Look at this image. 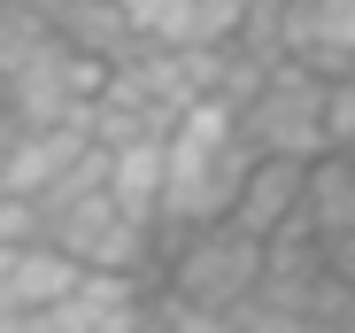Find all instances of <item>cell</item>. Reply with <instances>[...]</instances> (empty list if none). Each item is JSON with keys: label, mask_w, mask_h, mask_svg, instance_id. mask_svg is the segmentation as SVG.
I'll use <instances>...</instances> for the list:
<instances>
[{"label": "cell", "mask_w": 355, "mask_h": 333, "mask_svg": "<svg viewBox=\"0 0 355 333\" xmlns=\"http://www.w3.org/2000/svg\"><path fill=\"white\" fill-rule=\"evenodd\" d=\"M248 140H240V117L224 101H193L186 117L162 132V217H155V241H178V233H201V225H224L232 217V194L248 179Z\"/></svg>", "instance_id": "1"}, {"label": "cell", "mask_w": 355, "mask_h": 333, "mask_svg": "<svg viewBox=\"0 0 355 333\" xmlns=\"http://www.w3.org/2000/svg\"><path fill=\"white\" fill-rule=\"evenodd\" d=\"M240 117V140L248 155H278V163H317L324 155V78L293 70V63H270L263 86L232 108Z\"/></svg>", "instance_id": "2"}, {"label": "cell", "mask_w": 355, "mask_h": 333, "mask_svg": "<svg viewBox=\"0 0 355 333\" xmlns=\"http://www.w3.org/2000/svg\"><path fill=\"white\" fill-rule=\"evenodd\" d=\"M278 63L309 78H355V0H286L278 8Z\"/></svg>", "instance_id": "3"}, {"label": "cell", "mask_w": 355, "mask_h": 333, "mask_svg": "<svg viewBox=\"0 0 355 333\" xmlns=\"http://www.w3.org/2000/svg\"><path fill=\"white\" fill-rule=\"evenodd\" d=\"M302 171L309 163H278V155H255L248 163V179H240V194H232V217L224 225H240L248 241H278V233H293V217H302Z\"/></svg>", "instance_id": "4"}, {"label": "cell", "mask_w": 355, "mask_h": 333, "mask_svg": "<svg viewBox=\"0 0 355 333\" xmlns=\"http://www.w3.org/2000/svg\"><path fill=\"white\" fill-rule=\"evenodd\" d=\"M101 194L116 202V217H132V225L155 233V217H162V132L101 147Z\"/></svg>", "instance_id": "5"}, {"label": "cell", "mask_w": 355, "mask_h": 333, "mask_svg": "<svg viewBox=\"0 0 355 333\" xmlns=\"http://www.w3.org/2000/svg\"><path fill=\"white\" fill-rule=\"evenodd\" d=\"M85 279V271L62 256V248H46L39 233L8 248V263H0V318H31V310H54L70 287Z\"/></svg>", "instance_id": "6"}, {"label": "cell", "mask_w": 355, "mask_h": 333, "mask_svg": "<svg viewBox=\"0 0 355 333\" xmlns=\"http://www.w3.org/2000/svg\"><path fill=\"white\" fill-rule=\"evenodd\" d=\"M293 233H309L317 248L355 233V155H317L302 171V217H293Z\"/></svg>", "instance_id": "7"}, {"label": "cell", "mask_w": 355, "mask_h": 333, "mask_svg": "<svg viewBox=\"0 0 355 333\" xmlns=\"http://www.w3.org/2000/svg\"><path fill=\"white\" fill-rule=\"evenodd\" d=\"M324 155H355V78L324 86Z\"/></svg>", "instance_id": "8"}, {"label": "cell", "mask_w": 355, "mask_h": 333, "mask_svg": "<svg viewBox=\"0 0 355 333\" xmlns=\"http://www.w3.org/2000/svg\"><path fill=\"white\" fill-rule=\"evenodd\" d=\"M16 8H31V16H46V24H54V16L70 8V0H16Z\"/></svg>", "instance_id": "9"}, {"label": "cell", "mask_w": 355, "mask_h": 333, "mask_svg": "<svg viewBox=\"0 0 355 333\" xmlns=\"http://www.w3.org/2000/svg\"><path fill=\"white\" fill-rule=\"evenodd\" d=\"M139 333H201V325H170V318H147Z\"/></svg>", "instance_id": "10"}, {"label": "cell", "mask_w": 355, "mask_h": 333, "mask_svg": "<svg viewBox=\"0 0 355 333\" xmlns=\"http://www.w3.org/2000/svg\"><path fill=\"white\" fill-rule=\"evenodd\" d=\"M293 333H340L332 318H302V325H293Z\"/></svg>", "instance_id": "11"}, {"label": "cell", "mask_w": 355, "mask_h": 333, "mask_svg": "<svg viewBox=\"0 0 355 333\" xmlns=\"http://www.w3.org/2000/svg\"><path fill=\"white\" fill-rule=\"evenodd\" d=\"M0 8H8V0H0Z\"/></svg>", "instance_id": "12"}]
</instances>
